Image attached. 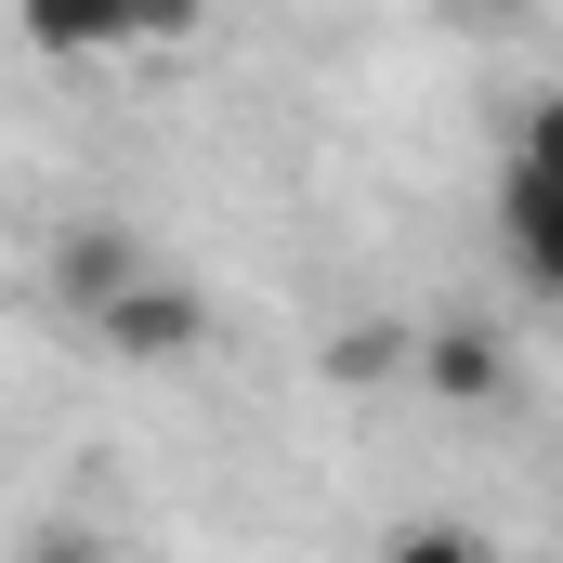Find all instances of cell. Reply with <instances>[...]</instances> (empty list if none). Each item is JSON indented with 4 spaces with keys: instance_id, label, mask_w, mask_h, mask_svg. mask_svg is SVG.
I'll list each match as a JSON object with an SVG mask.
<instances>
[{
    "instance_id": "cell-1",
    "label": "cell",
    "mask_w": 563,
    "mask_h": 563,
    "mask_svg": "<svg viewBox=\"0 0 563 563\" xmlns=\"http://www.w3.org/2000/svg\"><path fill=\"white\" fill-rule=\"evenodd\" d=\"M210 341V301L197 288H170V276H144L119 314H106V354H197Z\"/></svg>"
},
{
    "instance_id": "cell-2",
    "label": "cell",
    "mask_w": 563,
    "mask_h": 563,
    "mask_svg": "<svg viewBox=\"0 0 563 563\" xmlns=\"http://www.w3.org/2000/svg\"><path fill=\"white\" fill-rule=\"evenodd\" d=\"M53 276H66V301H79V314L106 328V314H119V301H132V288H144V263H132V236H119V223H79Z\"/></svg>"
},
{
    "instance_id": "cell-3",
    "label": "cell",
    "mask_w": 563,
    "mask_h": 563,
    "mask_svg": "<svg viewBox=\"0 0 563 563\" xmlns=\"http://www.w3.org/2000/svg\"><path fill=\"white\" fill-rule=\"evenodd\" d=\"M498 223H511L525 276H538V288H563V184H538V170H511V184H498Z\"/></svg>"
},
{
    "instance_id": "cell-4",
    "label": "cell",
    "mask_w": 563,
    "mask_h": 563,
    "mask_svg": "<svg viewBox=\"0 0 563 563\" xmlns=\"http://www.w3.org/2000/svg\"><path fill=\"white\" fill-rule=\"evenodd\" d=\"M420 380L445 394V407H485L511 367H498V341H485V328H420Z\"/></svg>"
},
{
    "instance_id": "cell-5",
    "label": "cell",
    "mask_w": 563,
    "mask_h": 563,
    "mask_svg": "<svg viewBox=\"0 0 563 563\" xmlns=\"http://www.w3.org/2000/svg\"><path fill=\"white\" fill-rule=\"evenodd\" d=\"M511 170L563 184V92H538V106H525V144H511Z\"/></svg>"
},
{
    "instance_id": "cell-6",
    "label": "cell",
    "mask_w": 563,
    "mask_h": 563,
    "mask_svg": "<svg viewBox=\"0 0 563 563\" xmlns=\"http://www.w3.org/2000/svg\"><path fill=\"white\" fill-rule=\"evenodd\" d=\"M380 563H472V538H459V525H407Z\"/></svg>"
},
{
    "instance_id": "cell-7",
    "label": "cell",
    "mask_w": 563,
    "mask_h": 563,
    "mask_svg": "<svg viewBox=\"0 0 563 563\" xmlns=\"http://www.w3.org/2000/svg\"><path fill=\"white\" fill-rule=\"evenodd\" d=\"M26 563H106V551H92L79 525H40V538H26Z\"/></svg>"
}]
</instances>
